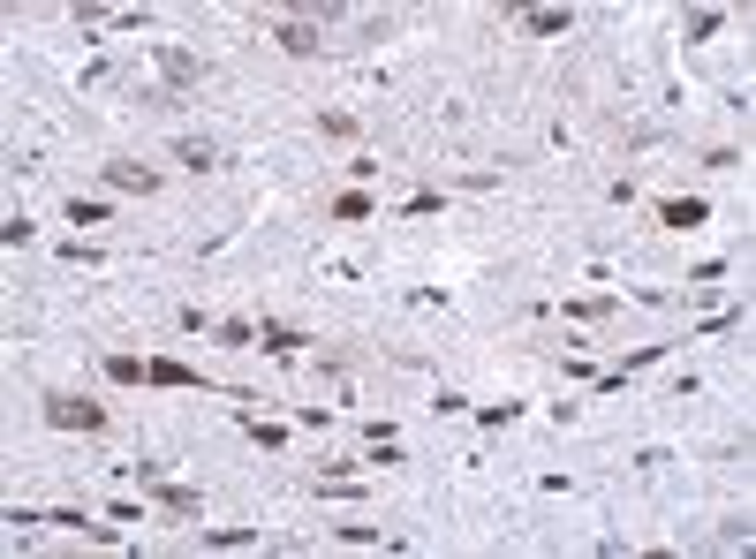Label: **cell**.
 Here are the masks:
<instances>
[{"label": "cell", "instance_id": "1", "mask_svg": "<svg viewBox=\"0 0 756 559\" xmlns=\"http://www.w3.org/2000/svg\"><path fill=\"white\" fill-rule=\"evenodd\" d=\"M129 476H137V484H144V492H152L167 514H182V522H197V514H205L189 484H167V476H159V461H129Z\"/></svg>", "mask_w": 756, "mask_h": 559}, {"label": "cell", "instance_id": "2", "mask_svg": "<svg viewBox=\"0 0 756 559\" xmlns=\"http://www.w3.org/2000/svg\"><path fill=\"white\" fill-rule=\"evenodd\" d=\"M46 424H61V431H106V408L99 401H46Z\"/></svg>", "mask_w": 756, "mask_h": 559}, {"label": "cell", "instance_id": "3", "mask_svg": "<svg viewBox=\"0 0 756 559\" xmlns=\"http://www.w3.org/2000/svg\"><path fill=\"white\" fill-rule=\"evenodd\" d=\"M704 220H711L704 197H666L658 204V227H666V235H688V227H704Z\"/></svg>", "mask_w": 756, "mask_h": 559}, {"label": "cell", "instance_id": "4", "mask_svg": "<svg viewBox=\"0 0 756 559\" xmlns=\"http://www.w3.org/2000/svg\"><path fill=\"white\" fill-rule=\"evenodd\" d=\"M152 68L167 76V84H197V76H205V61H197L189 46H152Z\"/></svg>", "mask_w": 756, "mask_h": 559}, {"label": "cell", "instance_id": "5", "mask_svg": "<svg viewBox=\"0 0 756 559\" xmlns=\"http://www.w3.org/2000/svg\"><path fill=\"white\" fill-rule=\"evenodd\" d=\"M273 38H280V46H288V53H303V61H310V53H318V46H326V31H318V23H303V16L273 23Z\"/></svg>", "mask_w": 756, "mask_h": 559}, {"label": "cell", "instance_id": "6", "mask_svg": "<svg viewBox=\"0 0 756 559\" xmlns=\"http://www.w3.org/2000/svg\"><path fill=\"white\" fill-rule=\"evenodd\" d=\"M106 182H114V189H137V197H152L159 174H152V167H137V159H106Z\"/></svg>", "mask_w": 756, "mask_h": 559}, {"label": "cell", "instance_id": "7", "mask_svg": "<svg viewBox=\"0 0 756 559\" xmlns=\"http://www.w3.org/2000/svg\"><path fill=\"white\" fill-rule=\"evenodd\" d=\"M258 348L280 356V363H295V356H303V333H295V325H258Z\"/></svg>", "mask_w": 756, "mask_h": 559}, {"label": "cell", "instance_id": "8", "mask_svg": "<svg viewBox=\"0 0 756 559\" xmlns=\"http://www.w3.org/2000/svg\"><path fill=\"white\" fill-rule=\"evenodd\" d=\"M567 8H522V31H537V38H567Z\"/></svg>", "mask_w": 756, "mask_h": 559}, {"label": "cell", "instance_id": "9", "mask_svg": "<svg viewBox=\"0 0 756 559\" xmlns=\"http://www.w3.org/2000/svg\"><path fill=\"white\" fill-rule=\"evenodd\" d=\"M174 159H182L189 174H212V167H220V152H212L205 136H182V144H174Z\"/></svg>", "mask_w": 756, "mask_h": 559}, {"label": "cell", "instance_id": "10", "mask_svg": "<svg viewBox=\"0 0 756 559\" xmlns=\"http://www.w3.org/2000/svg\"><path fill=\"white\" fill-rule=\"evenodd\" d=\"M560 318H575V325H598V318H613V295H575V303H560Z\"/></svg>", "mask_w": 756, "mask_h": 559}, {"label": "cell", "instance_id": "11", "mask_svg": "<svg viewBox=\"0 0 756 559\" xmlns=\"http://www.w3.org/2000/svg\"><path fill=\"white\" fill-rule=\"evenodd\" d=\"M205 544H212V552H258V529H205Z\"/></svg>", "mask_w": 756, "mask_h": 559}, {"label": "cell", "instance_id": "12", "mask_svg": "<svg viewBox=\"0 0 756 559\" xmlns=\"http://www.w3.org/2000/svg\"><path fill=\"white\" fill-rule=\"evenodd\" d=\"M212 333H220V348H258V325L250 318H220Z\"/></svg>", "mask_w": 756, "mask_h": 559}, {"label": "cell", "instance_id": "13", "mask_svg": "<svg viewBox=\"0 0 756 559\" xmlns=\"http://www.w3.org/2000/svg\"><path fill=\"white\" fill-rule=\"evenodd\" d=\"M106 378H114V386H137V378H152V363L144 356H106Z\"/></svg>", "mask_w": 756, "mask_h": 559}, {"label": "cell", "instance_id": "14", "mask_svg": "<svg viewBox=\"0 0 756 559\" xmlns=\"http://www.w3.org/2000/svg\"><path fill=\"white\" fill-rule=\"evenodd\" d=\"M333 220H371V197H363V189H341V197H333Z\"/></svg>", "mask_w": 756, "mask_h": 559}, {"label": "cell", "instance_id": "15", "mask_svg": "<svg viewBox=\"0 0 756 559\" xmlns=\"http://www.w3.org/2000/svg\"><path fill=\"white\" fill-rule=\"evenodd\" d=\"M152 386H197V371H189V363H167V356H159V363H152Z\"/></svg>", "mask_w": 756, "mask_h": 559}, {"label": "cell", "instance_id": "16", "mask_svg": "<svg viewBox=\"0 0 756 559\" xmlns=\"http://www.w3.org/2000/svg\"><path fill=\"white\" fill-rule=\"evenodd\" d=\"M318 129H326V136H341V144H348V136H356L363 121H356V114H341V106H326V114H318Z\"/></svg>", "mask_w": 756, "mask_h": 559}, {"label": "cell", "instance_id": "17", "mask_svg": "<svg viewBox=\"0 0 756 559\" xmlns=\"http://www.w3.org/2000/svg\"><path fill=\"white\" fill-rule=\"evenodd\" d=\"M61 265H106V250H91V242L69 235V242H61Z\"/></svg>", "mask_w": 756, "mask_h": 559}, {"label": "cell", "instance_id": "18", "mask_svg": "<svg viewBox=\"0 0 756 559\" xmlns=\"http://www.w3.org/2000/svg\"><path fill=\"white\" fill-rule=\"evenodd\" d=\"M719 23H726V16H719V8H696V16H688V23H681V31H688V38H711V31H719Z\"/></svg>", "mask_w": 756, "mask_h": 559}]
</instances>
